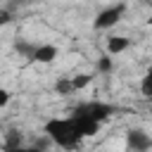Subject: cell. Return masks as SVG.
Here are the masks:
<instances>
[{"label": "cell", "mask_w": 152, "mask_h": 152, "mask_svg": "<svg viewBox=\"0 0 152 152\" xmlns=\"http://www.w3.org/2000/svg\"><path fill=\"white\" fill-rule=\"evenodd\" d=\"M114 112H116V107L109 104V102H102V100H88V102L76 104V107L71 109L69 119L76 124V128L81 131V135L88 138V135H95V133L100 131V126H102Z\"/></svg>", "instance_id": "cell-1"}, {"label": "cell", "mask_w": 152, "mask_h": 152, "mask_svg": "<svg viewBox=\"0 0 152 152\" xmlns=\"http://www.w3.org/2000/svg\"><path fill=\"white\" fill-rule=\"evenodd\" d=\"M45 133L62 150H78L81 142H83L81 131L76 128V124L69 116H64V119H48L45 121Z\"/></svg>", "instance_id": "cell-2"}, {"label": "cell", "mask_w": 152, "mask_h": 152, "mask_svg": "<svg viewBox=\"0 0 152 152\" xmlns=\"http://www.w3.org/2000/svg\"><path fill=\"white\" fill-rule=\"evenodd\" d=\"M124 12H126V5L124 2H116V5H109V7H104L97 17H95V21H93V26L97 28V31H104V28H112V26H116L119 21H121V17H124Z\"/></svg>", "instance_id": "cell-3"}, {"label": "cell", "mask_w": 152, "mask_h": 152, "mask_svg": "<svg viewBox=\"0 0 152 152\" xmlns=\"http://www.w3.org/2000/svg\"><path fill=\"white\" fill-rule=\"evenodd\" d=\"M152 138L145 128H128L126 131V150L128 152H150Z\"/></svg>", "instance_id": "cell-4"}, {"label": "cell", "mask_w": 152, "mask_h": 152, "mask_svg": "<svg viewBox=\"0 0 152 152\" xmlns=\"http://www.w3.org/2000/svg\"><path fill=\"white\" fill-rule=\"evenodd\" d=\"M57 55H59L57 45H52V43H36V48H33L28 59L31 62H40V64H50Z\"/></svg>", "instance_id": "cell-5"}, {"label": "cell", "mask_w": 152, "mask_h": 152, "mask_svg": "<svg viewBox=\"0 0 152 152\" xmlns=\"http://www.w3.org/2000/svg\"><path fill=\"white\" fill-rule=\"evenodd\" d=\"M131 48V40L126 38V36H112L109 40H107V52L109 55H119V52H124V50H128Z\"/></svg>", "instance_id": "cell-6"}, {"label": "cell", "mask_w": 152, "mask_h": 152, "mask_svg": "<svg viewBox=\"0 0 152 152\" xmlns=\"http://www.w3.org/2000/svg\"><path fill=\"white\" fill-rule=\"evenodd\" d=\"M90 81H93V74H76V76H69L71 90H81V88L90 86Z\"/></svg>", "instance_id": "cell-7"}, {"label": "cell", "mask_w": 152, "mask_h": 152, "mask_svg": "<svg viewBox=\"0 0 152 152\" xmlns=\"http://www.w3.org/2000/svg\"><path fill=\"white\" fill-rule=\"evenodd\" d=\"M21 140H24V135L19 133V131H10L7 135H5V150H12V147H19L21 145Z\"/></svg>", "instance_id": "cell-8"}, {"label": "cell", "mask_w": 152, "mask_h": 152, "mask_svg": "<svg viewBox=\"0 0 152 152\" xmlns=\"http://www.w3.org/2000/svg\"><path fill=\"white\" fill-rule=\"evenodd\" d=\"M33 48H36V43H28V40H14V50L21 55V57H31V52H33Z\"/></svg>", "instance_id": "cell-9"}, {"label": "cell", "mask_w": 152, "mask_h": 152, "mask_svg": "<svg viewBox=\"0 0 152 152\" xmlns=\"http://www.w3.org/2000/svg\"><path fill=\"white\" fill-rule=\"evenodd\" d=\"M55 90H57V95H69V93H74V90H71V83H69V76H62V78H57V83H55Z\"/></svg>", "instance_id": "cell-10"}, {"label": "cell", "mask_w": 152, "mask_h": 152, "mask_svg": "<svg viewBox=\"0 0 152 152\" xmlns=\"http://www.w3.org/2000/svg\"><path fill=\"white\" fill-rule=\"evenodd\" d=\"M97 71H102V74L114 71V59H112V57H100V59H97Z\"/></svg>", "instance_id": "cell-11"}, {"label": "cell", "mask_w": 152, "mask_h": 152, "mask_svg": "<svg viewBox=\"0 0 152 152\" xmlns=\"http://www.w3.org/2000/svg\"><path fill=\"white\" fill-rule=\"evenodd\" d=\"M140 90H142V97H152V74H145L142 76V83H140Z\"/></svg>", "instance_id": "cell-12"}, {"label": "cell", "mask_w": 152, "mask_h": 152, "mask_svg": "<svg viewBox=\"0 0 152 152\" xmlns=\"http://www.w3.org/2000/svg\"><path fill=\"white\" fill-rule=\"evenodd\" d=\"M10 21H12V14H10V10L0 7V28H5V26H7Z\"/></svg>", "instance_id": "cell-13"}, {"label": "cell", "mask_w": 152, "mask_h": 152, "mask_svg": "<svg viewBox=\"0 0 152 152\" xmlns=\"http://www.w3.org/2000/svg\"><path fill=\"white\" fill-rule=\"evenodd\" d=\"M10 100H12L10 90H7V88H0V107H7V104H10Z\"/></svg>", "instance_id": "cell-14"}, {"label": "cell", "mask_w": 152, "mask_h": 152, "mask_svg": "<svg viewBox=\"0 0 152 152\" xmlns=\"http://www.w3.org/2000/svg\"><path fill=\"white\" fill-rule=\"evenodd\" d=\"M5 152H45V150H43V147H24V145H19V147L5 150Z\"/></svg>", "instance_id": "cell-15"}]
</instances>
